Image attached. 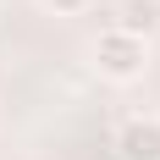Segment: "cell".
<instances>
[{
	"label": "cell",
	"instance_id": "obj_2",
	"mask_svg": "<svg viewBox=\"0 0 160 160\" xmlns=\"http://www.w3.org/2000/svg\"><path fill=\"white\" fill-rule=\"evenodd\" d=\"M116 149L122 160H160V116H132L116 132Z\"/></svg>",
	"mask_w": 160,
	"mask_h": 160
},
{
	"label": "cell",
	"instance_id": "obj_4",
	"mask_svg": "<svg viewBox=\"0 0 160 160\" xmlns=\"http://www.w3.org/2000/svg\"><path fill=\"white\" fill-rule=\"evenodd\" d=\"M44 6H50L55 17H83L88 6H94V0H44Z\"/></svg>",
	"mask_w": 160,
	"mask_h": 160
},
{
	"label": "cell",
	"instance_id": "obj_1",
	"mask_svg": "<svg viewBox=\"0 0 160 160\" xmlns=\"http://www.w3.org/2000/svg\"><path fill=\"white\" fill-rule=\"evenodd\" d=\"M94 66H99V78H111V83H138L144 66H149V39H138V33L111 22L94 39Z\"/></svg>",
	"mask_w": 160,
	"mask_h": 160
},
{
	"label": "cell",
	"instance_id": "obj_3",
	"mask_svg": "<svg viewBox=\"0 0 160 160\" xmlns=\"http://www.w3.org/2000/svg\"><path fill=\"white\" fill-rule=\"evenodd\" d=\"M155 22H160V6H155V0H127V6H122V17H116V28L138 33V39H149V33H155Z\"/></svg>",
	"mask_w": 160,
	"mask_h": 160
}]
</instances>
